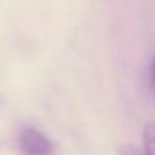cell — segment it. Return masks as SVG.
I'll return each instance as SVG.
<instances>
[{"label": "cell", "instance_id": "277c9868", "mask_svg": "<svg viewBox=\"0 0 155 155\" xmlns=\"http://www.w3.org/2000/svg\"><path fill=\"white\" fill-rule=\"evenodd\" d=\"M153 81H155V61H153Z\"/></svg>", "mask_w": 155, "mask_h": 155}, {"label": "cell", "instance_id": "7a4b0ae2", "mask_svg": "<svg viewBox=\"0 0 155 155\" xmlns=\"http://www.w3.org/2000/svg\"><path fill=\"white\" fill-rule=\"evenodd\" d=\"M141 136H143V151H145V155H155V124H145Z\"/></svg>", "mask_w": 155, "mask_h": 155}, {"label": "cell", "instance_id": "6da1fadb", "mask_svg": "<svg viewBox=\"0 0 155 155\" xmlns=\"http://www.w3.org/2000/svg\"><path fill=\"white\" fill-rule=\"evenodd\" d=\"M18 145L24 155H51L53 153L51 140L35 128H24L18 136Z\"/></svg>", "mask_w": 155, "mask_h": 155}, {"label": "cell", "instance_id": "3957f363", "mask_svg": "<svg viewBox=\"0 0 155 155\" xmlns=\"http://www.w3.org/2000/svg\"><path fill=\"white\" fill-rule=\"evenodd\" d=\"M118 153H120V155H145L143 149L136 147V145H132V143H124V145H120Z\"/></svg>", "mask_w": 155, "mask_h": 155}]
</instances>
